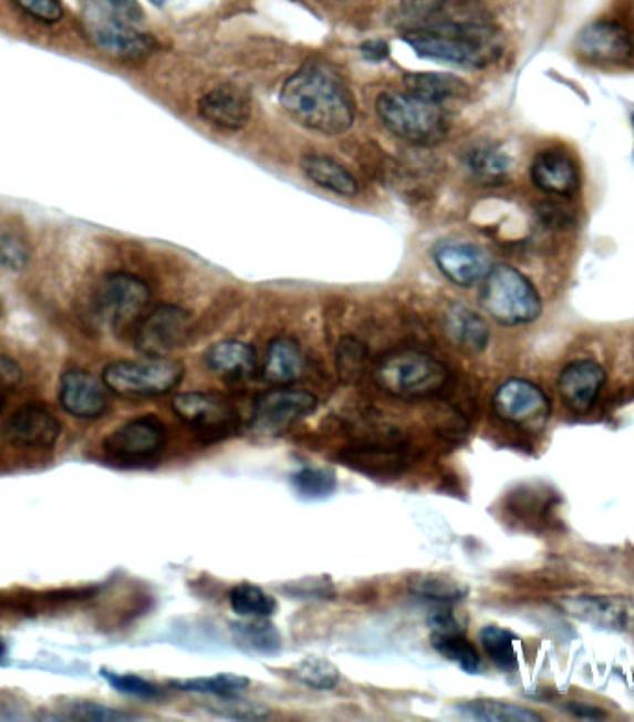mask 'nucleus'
<instances>
[{
  "label": "nucleus",
  "instance_id": "f257e3e1",
  "mask_svg": "<svg viewBox=\"0 0 634 722\" xmlns=\"http://www.w3.org/2000/svg\"><path fill=\"white\" fill-rule=\"evenodd\" d=\"M280 104L299 125L326 136L347 133L355 123V97L343 76L326 63L299 68L284 82Z\"/></svg>",
  "mask_w": 634,
  "mask_h": 722
},
{
  "label": "nucleus",
  "instance_id": "f03ea898",
  "mask_svg": "<svg viewBox=\"0 0 634 722\" xmlns=\"http://www.w3.org/2000/svg\"><path fill=\"white\" fill-rule=\"evenodd\" d=\"M405 41L417 56L468 70L490 65L501 52L498 34L488 23H453L440 29L417 30L406 35Z\"/></svg>",
  "mask_w": 634,
  "mask_h": 722
},
{
  "label": "nucleus",
  "instance_id": "7ed1b4c3",
  "mask_svg": "<svg viewBox=\"0 0 634 722\" xmlns=\"http://www.w3.org/2000/svg\"><path fill=\"white\" fill-rule=\"evenodd\" d=\"M449 368L423 351H397L384 357L375 370V383L401 400H425L444 390Z\"/></svg>",
  "mask_w": 634,
  "mask_h": 722
},
{
  "label": "nucleus",
  "instance_id": "20e7f679",
  "mask_svg": "<svg viewBox=\"0 0 634 722\" xmlns=\"http://www.w3.org/2000/svg\"><path fill=\"white\" fill-rule=\"evenodd\" d=\"M375 110L389 133L408 144L433 145L446 136L447 120L441 104L416 93H383Z\"/></svg>",
  "mask_w": 634,
  "mask_h": 722
},
{
  "label": "nucleus",
  "instance_id": "39448f33",
  "mask_svg": "<svg viewBox=\"0 0 634 722\" xmlns=\"http://www.w3.org/2000/svg\"><path fill=\"white\" fill-rule=\"evenodd\" d=\"M480 301L486 312L501 326H526L542 314V298L537 288L509 265L491 266Z\"/></svg>",
  "mask_w": 634,
  "mask_h": 722
},
{
  "label": "nucleus",
  "instance_id": "423d86ee",
  "mask_svg": "<svg viewBox=\"0 0 634 722\" xmlns=\"http://www.w3.org/2000/svg\"><path fill=\"white\" fill-rule=\"evenodd\" d=\"M186 375L183 362L169 357H144L137 361L110 362L103 370V383L123 398H156L177 389Z\"/></svg>",
  "mask_w": 634,
  "mask_h": 722
},
{
  "label": "nucleus",
  "instance_id": "0eeeda50",
  "mask_svg": "<svg viewBox=\"0 0 634 722\" xmlns=\"http://www.w3.org/2000/svg\"><path fill=\"white\" fill-rule=\"evenodd\" d=\"M149 301L150 288L144 279L128 271H114L103 277L93 292V316L112 333H125L144 318Z\"/></svg>",
  "mask_w": 634,
  "mask_h": 722
},
{
  "label": "nucleus",
  "instance_id": "6e6552de",
  "mask_svg": "<svg viewBox=\"0 0 634 722\" xmlns=\"http://www.w3.org/2000/svg\"><path fill=\"white\" fill-rule=\"evenodd\" d=\"M84 24L93 45L121 62H142L158 49L153 35L137 30L108 4L101 7L92 2L84 13Z\"/></svg>",
  "mask_w": 634,
  "mask_h": 722
},
{
  "label": "nucleus",
  "instance_id": "1a4fd4ad",
  "mask_svg": "<svg viewBox=\"0 0 634 722\" xmlns=\"http://www.w3.org/2000/svg\"><path fill=\"white\" fill-rule=\"evenodd\" d=\"M318 408V398L303 389L277 386L266 390L252 405V430L260 435H280L306 419Z\"/></svg>",
  "mask_w": 634,
  "mask_h": 722
},
{
  "label": "nucleus",
  "instance_id": "9d476101",
  "mask_svg": "<svg viewBox=\"0 0 634 722\" xmlns=\"http://www.w3.org/2000/svg\"><path fill=\"white\" fill-rule=\"evenodd\" d=\"M191 316L177 305H160L136 326L134 344L144 357H169L188 344Z\"/></svg>",
  "mask_w": 634,
  "mask_h": 722
},
{
  "label": "nucleus",
  "instance_id": "9b49d317",
  "mask_svg": "<svg viewBox=\"0 0 634 722\" xmlns=\"http://www.w3.org/2000/svg\"><path fill=\"white\" fill-rule=\"evenodd\" d=\"M493 411L507 424L542 431L549 422L551 403L538 384L527 379H509L493 394Z\"/></svg>",
  "mask_w": 634,
  "mask_h": 722
},
{
  "label": "nucleus",
  "instance_id": "f8f14e48",
  "mask_svg": "<svg viewBox=\"0 0 634 722\" xmlns=\"http://www.w3.org/2000/svg\"><path fill=\"white\" fill-rule=\"evenodd\" d=\"M173 411L197 431L200 441H221L236 431L238 414L227 400L208 392H184L173 400Z\"/></svg>",
  "mask_w": 634,
  "mask_h": 722
},
{
  "label": "nucleus",
  "instance_id": "ddd939ff",
  "mask_svg": "<svg viewBox=\"0 0 634 722\" xmlns=\"http://www.w3.org/2000/svg\"><path fill=\"white\" fill-rule=\"evenodd\" d=\"M167 442L166 425L153 414L137 416L115 427L106 439L103 447L108 457L123 463H137L158 455Z\"/></svg>",
  "mask_w": 634,
  "mask_h": 722
},
{
  "label": "nucleus",
  "instance_id": "4468645a",
  "mask_svg": "<svg viewBox=\"0 0 634 722\" xmlns=\"http://www.w3.org/2000/svg\"><path fill=\"white\" fill-rule=\"evenodd\" d=\"M560 611L586 625L609 631L634 630V598L622 595H583L564 598Z\"/></svg>",
  "mask_w": 634,
  "mask_h": 722
},
{
  "label": "nucleus",
  "instance_id": "2eb2a0df",
  "mask_svg": "<svg viewBox=\"0 0 634 722\" xmlns=\"http://www.w3.org/2000/svg\"><path fill=\"white\" fill-rule=\"evenodd\" d=\"M433 258L441 276L457 287L469 288L485 282L491 270L490 255L474 241H440Z\"/></svg>",
  "mask_w": 634,
  "mask_h": 722
},
{
  "label": "nucleus",
  "instance_id": "dca6fc26",
  "mask_svg": "<svg viewBox=\"0 0 634 722\" xmlns=\"http://www.w3.org/2000/svg\"><path fill=\"white\" fill-rule=\"evenodd\" d=\"M103 379L98 381L95 375L71 368L62 373L58 384V400L65 413L81 420H97L108 409V396Z\"/></svg>",
  "mask_w": 634,
  "mask_h": 722
},
{
  "label": "nucleus",
  "instance_id": "f3484780",
  "mask_svg": "<svg viewBox=\"0 0 634 722\" xmlns=\"http://www.w3.org/2000/svg\"><path fill=\"white\" fill-rule=\"evenodd\" d=\"M430 644L441 658L451 661L466 674H479L480 656L477 648L469 642L462 626L453 615L451 606H440L430 615Z\"/></svg>",
  "mask_w": 634,
  "mask_h": 722
},
{
  "label": "nucleus",
  "instance_id": "a211bd4d",
  "mask_svg": "<svg viewBox=\"0 0 634 722\" xmlns=\"http://www.w3.org/2000/svg\"><path fill=\"white\" fill-rule=\"evenodd\" d=\"M579 56L594 63H623L633 56L634 45L627 30L614 21L586 24L575 38Z\"/></svg>",
  "mask_w": 634,
  "mask_h": 722
},
{
  "label": "nucleus",
  "instance_id": "6ab92c4d",
  "mask_svg": "<svg viewBox=\"0 0 634 722\" xmlns=\"http://www.w3.org/2000/svg\"><path fill=\"white\" fill-rule=\"evenodd\" d=\"M606 381L605 368L592 359H579L564 367L559 375V394L573 413H589Z\"/></svg>",
  "mask_w": 634,
  "mask_h": 722
},
{
  "label": "nucleus",
  "instance_id": "aec40b11",
  "mask_svg": "<svg viewBox=\"0 0 634 722\" xmlns=\"http://www.w3.org/2000/svg\"><path fill=\"white\" fill-rule=\"evenodd\" d=\"M531 180L543 194L572 197L581 186L578 162L560 147L540 151L531 164Z\"/></svg>",
  "mask_w": 634,
  "mask_h": 722
},
{
  "label": "nucleus",
  "instance_id": "412c9836",
  "mask_svg": "<svg viewBox=\"0 0 634 722\" xmlns=\"http://www.w3.org/2000/svg\"><path fill=\"white\" fill-rule=\"evenodd\" d=\"M62 435V424L49 409L30 403L8 419L4 436L21 447H52Z\"/></svg>",
  "mask_w": 634,
  "mask_h": 722
},
{
  "label": "nucleus",
  "instance_id": "4be33fe9",
  "mask_svg": "<svg viewBox=\"0 0 634 722\" xmlns=\"http://www.w3.org/2000/svg\"><path fill=\"white\" fill-rule=\"evenodd\" d=\"M200 117L224 131H240L251 120V101L236 86H219L205 93L197 103Z\"/></svg>",
  "mask_w": 634,
  "mask_h": 722
},
{
  "label": "nucleus",
  "instance_id": "5701e85b",
  "mask_svg": "<svg viewBox=\"0 0 634 722\" xmlns=\"http://www.w3.org/2000/svg\"><path fill=\"white\" fill-rule=\"evenodd\" d=\"M444 329L453 344L466 353H482L490 344V327L466 305L455 303L447 309Z\"/></svg>",
  "mask_w": 634,
  "mask_h": 722
},
{
  "label": "nucleus",
  "instance_id": "b1692460",
  "mask_svg": "<svg viewBox=\"0 0 634 722\" xmlns=\"http://www.w3.org/2000/svg\"><path fill=\"white\" fill-rule=\"evenodd\" d=\"M205 362L224 378H247L257 368V351L241 340H221L205 351Z\"/></svg>",
  "mask_w": 634,
  "mask_h": 722
},
{
  "label": "nucleus",
  "instance_id": "393cba45",
  "mask_svg": "<svg viewBox=\"0 0 634 722\" xmlns=\"http://www.w3.org/2000/svg\"><path fill=\"white\" fill-rule=\"evenodd\" d=\"M306 359L301 345L292 339H274L263 359V378L273 384L295 383L303 378Z\"/></svg>",
  "mask_w": 634,
  "mask_h": 722
},
{
  "label": "nucleus",
  "instance_id": "a878e982",
  "mask_svg": "<svg viewBox=\"0 0 634 722\" xmlns=\"http://www.w3.org/2000/svg\"><path fill=\"white\" fill-rule=\"evenodd\" d=\"M301 169L309 180L320 188L342 195V197H355L358 194V180L353 173L340 162L325 155H306L301 161Z\"/></svg>",
  "mask_w": 634,
  "mask_h": 722
},
{
  "label": "nucleus",
  "instance_id": "bb28decb",
  "mask_svg": "<svg viewBox=\"0 0 634 722\" xmlns=\"http://www.w3.org/2000/svg\"><path fill=\"white\" fill-rule=\"evenodd\" d=\"M232 641L241 652L251 656H277L282 650V636L268 619H251L230 626Z\"/></svg>",
  "mask_w": 634,
  "mask_h": 722
},
{
  "label": "nucleus",
  "instance_id": "cd10ccee",
  "mask_svg": "<svg viewBox=\"0 0 634 722\" xmlns=\"http://www.w3.org/2000/svg\"><path fill=\"white\" fill-rule=\"evenodd\" d=\"M458 715L469 721L482 722H540L542 716L537 711L521 705L509 704L501 700L474 699L457 704Z\"/></svg>",
  "mask_w": 634,
  "mask_h": 722
},
{
  "label": "nucleus",
  "instance_id": "c85d7f7f",
  "mask_svg": "<svg viewBox=\"0 0 634 722\" xmlns=\"http://www.w3.org/2000/svg\"><path fill=\"white\" fill-rule=\"evenodd\" d=\"M406 92L416 93L419 97L429 99L433 103H446L451 99H462L468 95L469 87L458 76L447 73H410L403 79Z\"/></svg>",
  "mask_w": 634,
  "mask_h": 722
},
{
  "label": "nucleus",
  "instance_id": "c756f323",
  "mask_svg": "<svg viewBox=\"0 0 634 722\" xmlns=\"http://www.w3.org/2000/svg\"><path fill=\"white\" fill-rule=\"evenodd\" d=\"M468 167L480 183L499 184L509 178L512 161L501 145L482 144L469 151Z\"/></svg>",
  "mask_w": 634,
  "mask_h": 722
},
{
  "label": "nucleus",
  "instance_id": "7c9ffc66",
  "mask_svg": "<svg viewBox=\"0 0 634 722\" xmlns=\"http://www.w3.org/2000/svg\"><path fill=\"white\" fill-rule=\"evenodd\" d=\"M172 685L180 691H188V693L208 694L216 699H232V697H240L243 691H247L251 685V680L240 677V674H232V672H221L214 677L189 678L183 682H172Z\"/></svg>",
  "mask_w": 634,
  "mask_h": 722
},
{
  "label": "nucleus",
  "instance_id": "2f4dec72",
  "mask_svg": "<svg viewBox=\"0 0 634 722\" xmlns=\"http://www.w3.org/2000/svg\"><path fill=\"white\" fill-rule=\"evenodd\" d=\"M229 602L232 611L246 619H269L277 613V600L258 585H236L230 590Z\"/></svg>",
  "mask_w": 634,
  "mask_h": 722
},
{
  "label": "nucleus",
  "instance_id": "473e14b6",
  "mask_svg": "<svg viewBox=\"0 0 634 722\" xmlns=\"http://www.w3.org/2000/svg\"><path fill=\"white\" fill-rule=\"evenodd\" d=\"M410 590L416 597L425 598L438 606H453L468 597V589L453 578H444L436 574H422L412 579Z\"/></svg>",
  "mask_w": 634,
  "mask_h": 722
},
{
  "label": "nucleus",
  "instance_id": "72a5a7b5",
  "mask_svg": "<svg viewBox=\"0 0 634 722\" xmlns=\"http://www.w3.org/2000/svg\"><path fill=\"white\" fill-rule=\"evenodd\" d=\"M480 644L488 653L491 663L499 671L515 672L518 669V653H516V636L505 630L501 626H485L480 630Z\"/></svg>",
  "mask_w": 634,
  "mask_h": 722
},
{
  "label": "nucleus",
  "instance_id": "f704fd0d",
  "mask_svg": "<svg viewBox=\"0 0 634 722\" xmlns=\"http://www.w3.org/2000/svg\"><path fill=\"white\" fill-rule=\"evenodd\" d=\"M293 680L315 691H331L340 682V669L320 656H306L292 667Z\"/></svg>",
  "mask_w": 634,
  "mask_h": 722
},
{
  "label": "nucleus",
  "instance_id": "c9c22d12",
  "mask_svg": "<svg viewBox=\"0 0 634 722\" xmlns=\"http://www.w3.org/2000/svg\"><path fill=\"white\" fill-rule=\"evenodd\" d=\"M293 491L303 499H326L336 491V474L323 466H303L290 477Z\"/></svg>",
  "mask_w": 634,
  "mask_h": 722
},
{
  "label": "nucleus",
  "instance_id": "e433bc0d",
  "mask_svg": "<svg viewBox=\"0 0 634 722\" xmlns=\"http://www.w3.org/2000/svg\"><path fill=\"white\" fill-rule=\"evenodd\" d=\"M367 348L361 340L345 337L336 348L337 375L343 383H355L366 370Z\"/></svg>",
  "mask_w": 634,
  "mask_h": 722
},
{
  "label": "nucleus",
  "instance_id": "4c0bfd02",
  "mask_svg": "<svg viewBox=\"0 0 634 722\" xmlns=\"http://www.w3.org/2000/svg\"><path fill=\"white\" fill-rule=\"evenodd\" d=\"M58 719H65V721H95V722H110V721H131L134 716L128 715L125 711L115 710L110 705L97 704V702H90V700H75V702H65V704L58 710Z\"/></svg>",
  "mask_w": 634,
  "mask_h": 722
},
{
  "label": "nucleus",
  "instance_id": "58836bf2",
  "mask_svg": "<svg viewBox=\"0 0 634 722\" xmlns=\"http://www.w3.org/2000/svg\"><path fill=\"white\" fill-rule=\"evenodd\" d=\"M101 677L119 693L128 694L139 700H158L164 697V689L158 683L149 682L137 674H123V672L108 671L103 669Z\"/></svg>",
  "mask_w": 634,
  "mask_h": 722
},
{
  "label": "nucleus",
  "instance_id": "ea45409f",
  "mask_svg": "<svg viewBox=\"0 0 634 722\" xmlns=\"http://www.w3.org/2000/svg\"><path fill=\"white\" fill-rule=\"evenodd\" d=\"M30 265V246L24 236L15 230L0 235V268L19 274Z\"/></svg>",
  "mask_w": 634,
  "mask_h": 722
},
{
  "label": "nucleus",
  "instance_id": "a19ab883",
  "mask_svg": "<svg viewBox=\"0 0 634 722\" xmlns=\"http://www.w3.org/2000/svg\"><path fill=\"white\" fill-rule=\"evenodd\" d=\"M27 16L45 24H56L63 19L62 0H12Z\"/></svg>",
  "mask_w": 634,
  "mask_h": 722
},
{
  "label": "nucleus",
  "instance_id": "79ce46f5",
  "mask_svg": "<svg viewBox=\"0 0 634 722\" xmlns=\"http://www.w3.org/2000/svg\"><path fill=\"white\" fill-rule=\"evenodd\" d=\"M211 711H219L224 715L235 716V719H240V721H260V719H266L269 713L262 705L241 702L240 697L219 699V705L211 708Z\"/></svg>",
  "mask_w": 634,
  "mask_h": 722
},
{
  "label": "nucleus",
  "instance_id": "37998d69",
  "mask_svg": "<svg viewBox=\"0 0 634 722\" xmlns=\"http://www.w3.org/2000/svg\"><path fill=\"white\" fill-rule=\"evenodd\" d=\"M447 0H401V8L408 18L425 19L435 16Z\"/></svg>",
  "mask_w": 634,
  "mask_h": 722
},
{
  "label": "nucleus",
  "instance_id": "c03bdc74",
  "mask_svg": "<svg viewBox=\"0 0 634 722\" xmlns=\"http://www.w3.org/2000/svg\"><path fill=\"white\" fill-rule=\"evenodd\" d=\"M290 592H293V597H331L332 587L326 584V581H321V579H303V581H298V584H292L288 587Z\"/></svg>",
  "mask_w": 634,
  "mask_h": 722
},
{
  "label": "nucleus",
  "instance_id": "a18cd8bd",
  "mask_svg": "<svg viewBox=\"0 0 634 722\" xmlns=\"http://www.w3.org/2000/svg\"><path fill=\"white\" fill-rule=\"evenodd\" d=\"M362 56L370 62H383L389 56L388 43L383 40H370L361 45Z\"/></svg>",
  "mask_w": 634,
  "mask_h": 722
},
{
  "label": "nucleus",
  "instance_id": "49530a36",
  "mask_svg": "<svg viewBox=\"0 0 634 722\" xmlns=\"http://www.w3.org/2000/svg\"><path fill=\"white\" fill-rule=\"evenodd\" d=\"M568 711L572 715L579 716V719H586V721H603V719H606L605 711L600 710V708H592V705L570 704Z\"/></svg>",
  "mask_w": 634,
  "mask_h": 722
},
{
  "label": "nucleus",
  "instance_id": "de8ad7c7",
  "mask_svg": "<svg viewBox=\"0 0 634 722\" xmlns=\"http://www.w3.org/2000/svg\"><path fill=\"white\" fill-rule=\"evenodd\" d=\"M7 652H8L7 642L0 639V658H4V656H7Z\"/></svg>",
  "mask_w": 634,
  "mask_h": 722
},
{
  "label": "nucleus",
  "instance_id": "09e8293b",
  "mask_svg": "<svg viewBox=\"0 0 634 722\" xmlns=\"http://www.w3.org/2000/svg\"><path fill=\"white\" fill-rule=\"evenodd\" d=\"M149 2L150 4H155V7H164L169 0H149Z\"/></svg>",
  "mask_w": 634,
  "mask_h": 722
},
{
  "label": "nucleus",
  "instance_id": "8fccbe9b",
  "mask_svg": "<svg viewBox=\"0 0 634 722\" xmlns=\"http://www.w3.org/2000/svg\"><path fill=\"white\" fill-rule=\"evenodd\" d=\"M0 312H2V309H0Z\"/></svg>",
  "mask_w": 634,
  "mask_h": 722
}]
</instances>
